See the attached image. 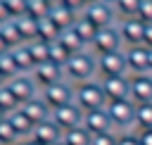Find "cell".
Returning <instances> with one entry per match:
<instances>
[{
	"mask_svg": "<svg viewBox=\"0 0 152 145\" xmlns=\"http://www.w3.org/2000/svg\"><path fill=\"white\" fill-rule=\"evenodd\" d=\"M95 74H97V57L90 50L74 52L64 62V78L71 81L74 86L76 83H83V81H90Z\"/></svg>",
	"mask_w": 152,
	"mask_h": 145,
	"instance_id": "6da1fadb",
	"label": "cell"
},
{
	"mask_svg": "<svg viewBox=\"0 0 152 145\" xmlns=\"http://www.w3.org/2000/svg\"><path fill=\"white\" fill-rule=\"evenodd\" d=\"M74 102L83 112H93V109L107 107V97H104V90L100 86V78H90V81L76 83L74 86Z\"/></svg>",
	"mask_w": 152,
	"mask_h": 145,
	"instance_id": "7a4b0ae2",
	"label": "cell"
},
{
	"mask_svg": "<svg viewBox=\"0 0 152 145\" xmlns=\"http://www.w3.org/2000/svg\"><path fill=\"white\" fill-rule=\"evenodd\" d=\"M38 95L43 97V102H45V105L50 107V112H52V109H57V107H62V105L74 102V83L66 81V78H62V81H57V83H50V86L40 88Z\"/></svg>",
	"mask_w": 152,
	"mask_h": 145,
	"instance_id": "3957f363",
	"label": "cell"
},
{
	"mask_svg": "<svg viewBox=\"0 0 152 145\" xmlns=\"http://www.w3.org/2000/svg\"><path fill=\"white\" fill-rule=\"evenodd\" d=\"M90 48L95 55H107V52H116L124 48V40H121V33H119V24H112V26H102L95 31L93 40H90Z\"/></svg>",
	"mask_w": 152,
	"mask_h": 145,
	"instance_id": "277c9868",
	"label": "cell"
},
{
	"mask_svg": "<svg viewBox=\"0 0 152 145\" xmlns=\"http://www.w3.org/2000/svg\"><path fill=\"white\" fill-rule=\"evenodd\" d=\"M81 17H86L95 29H102V26H112L116 24V12H114V5L112 2H104V0H95V2H88L81 12Z\"/></svg>",
	"mask_w": 152,
	"mask_h": 145,
	"instance_id": "5b68a950",
	"label": "cell"
},
{
	"mask_svg": "<svg viewBox=\"0 0 152 145\" xmlns=\"http://www.w3.org/2000/svg\"><path fill=\"white\" fill-rule=\"evenodd\" d=\"M97 57V76H128V64H126V52H107V55H95Z\"/></svg>",
	"mask_w": 152,
	"mask_h": 145,
	"instance_id": "8992f818",
	"label": "cell"
},
{
	"mask_svg": "<svg viewBox=\"0 0 152 145\" xmlns=\"http://www.w3.org/2000/svg\"><path fill=\"white\" fill-rule=\"evenodd\" d=\"M5 86L12 90V95L17 97L19 105H24L26 100H31V97L38 95V86H36V81H33V76H31L28 71H19V74H14L12 78L5 81Z\"/></svg>",
	"mask_w": 152,
	"mask_h": 145,
	"instance_id": "52a82bcc",
	"label": "cell"
},
{
	"mask_svg": "<svg viewBox=\"0 0 152 145\" xmlns=\"http://www.w3.org/2000/svg\"><path fill=\"white\" fill-rule=\"evenodd\" d=\"M104 109H107L114 128H128L131 124H135V102L133 100H114V102H107Z\"/></svg>",
	"mask_w": 152,
	"mask_h": 145,
	"instance_id": "ba28073f",
	"label": "cell"
},
{
	"mask_svg": "<svg viewBox=\"0 0 152 145\" xmlns=\"http://www.w3.org/2000/svg\"><path fill=\"white\" fill-rule=\"evenodd\" d=\"M50 119L59 126V131H69V128H76L83 124V109L76 105V102H69V105H62L57 109L50 112Z\"/></svg>",
	"mask_w": 152,
	"mask_h": 145,
	"instance_id": "9c48e42d",
	"label": "cell"
},
{
	"mask_svg": "<svg viewBox=\"0 0 152 145\" xmlns=\"http://www.w3.org/2000/svg\"><path fill=\"white\" fill-rule=\"evenodd\" d=\"M28 74L33 76V81H36V86H38V90H40V88H45V86H50V83L62 81V78H64V67L57 64V62L45 59V62L36 64Z\"/></svg>",
	"mask_w": 152,
	"mask_h": 145,
	"instance_id": "30bf717a",
	"label": "cell"
},
{
	"mask_svg": "<svg viewBox=\"0 0 152 145\" xmlns=\"http://www.w3.org/2000/svg\"><path fill=\"white\" fill-rule=\"evenodd\" d=\"M107 102L114 100H131V78L128 76H104L100 78Z\"/></svg>",
	"mask_w": 152,
	"mask_h": 145,
	"instance_id": "8fae6325",
	"label": "cell"
},
{
	"mask_svg": "<svg viewBox=\"0 0 152 145\" xmlns=\"http://www.w3.org/2000/svg\"><path fill=\"white\" fill-rule=\"evenodd\" d=\"M119 33H121V40H124L126 48H131V45H142V38H145V21L138 19V17L121 19V21H119Z\"/></svg>",
	"mask_w": 152,
	"mask_h": 145,
	"instance_id": "7c38bea8",
	"label": "cell"
},
{
	"mask_svg": "<svg viewBox=\"0 0 152 145\" xmlns=\"http://www.w3.org/2000/svg\"><path fill=\"white\" fill-rule=\"evenodd\" d=\"M131 78V100L135 105L142 102H152V74H128Z\"/></svg>",
	"mask_w": 152,
	"mask_h": 145,
	"instance_id": "4fadbf2b",
	"label": "cell"
},
{
	"mask_svg": "<svg viewBox=\"0 0 152 145\" xmlns=\"http://www.w3.org/2000/svg\"><path fill=\"white\" fill-rule=\"evenodd\" d=\"M83 126L90 135H97V133H109L114 131L112 126V119L107 114V109H93V112H83Z\"/></svg>",
	"mask_w": 152,
	"mask_h": 145,
	"instance_id": "5bb4252c",
	"label": "cell"
},
{
	"mask_svg": "<svg viewBox=\"0 0 152 145\" xmlns=\"http://www.w3.org/2000/svg\"><path fill=\"white\" fill-rule=\"evenodd\" d=\"M124 52H126L128 74H145V71H150V64H147L150 48H147V45H131V48H126Z\"/></svg>",
	"mask_w": 152,
	"mask_h": 145,
	"instance_id": "9a60e30c",
	"label": "cell"
},
{
	"mask_svg": "<svg viewBox=\"0 0 152 145\" xmlns=\"http://www.w3.org/2000/svg\"><path fill=\"white\" fill-rule=\"evenodd\" d=\"M28 138H33V140H38L43 145H52V143L62 140V131H59V126L52 119H45V121H40V124L33 126V131H31Z\"/></svg>",
	"mask_w": 152,
	"mask_h": 145,
	"instance_id": "2e32d148",
	"label": "cell"
},
{
	"mask_svg": "<svg viewBox=\"0 0 152 145\" xmlns=\"http://www.w3.org/2000/svg\"><path fill=\"white\" fill-rule=\"evenodd\" d=\"M19 107L24 109V114H26L33 124H40V121L50 119V107L43 102V97H40V95H36V97L26 100V102H24V105H19Z\"/></svg>",
	"mask_w": 152,
	"mask_h": 145,
	"instance_id": "e0dca14e",
	"label": "cell"
},
{
	"mask_svg": "<svg viewBox=\"0 0 152 145\" xmlns=\"http://www.w3.org/2000/svg\"><path fill=\"white\" fill-rule=\"evenodd\" d=\"M5 119L12 124V128L19 133V138H28V135H31V131H33V126H36V124L24 114V109H21V107H17V109H12L10 114H5Z\"/></svg>",
	"mask_w": 152,
	"mask_h": 145,
	"instance_id": "ac0fdd59",
	"label": "cell"
},
{
	"mask_svg": "<svg viewBox=\"0 0 152 145\" xmlns=\"http://www.w3.org/2000/svg\"><path fill=\"white\" fill-rule=\"evenodd\" d=\"M57 40H59V43L66 48V52H69V55L86 50V43H83V40H81V36L74 31V26H66V29H62V31H59V36H57Z\"/></svg>",
	"mask_w": 152,
	"mask_h": 145,
	"instance_id": "d6986e66",
	"label": "cell"
},
{
	"mask_svg": "<svg viewBox=\"0 0 152 145\" xmlns=\"http://www.w3.org/2000/svg\"><path fill=\"white\" fill-rule=\"evenodd\" d=\"M90 140H93V135L86 131L83 124L62 133V143H64V145H90Z\"/></svg>",
	"mask_w": 152,
	"mask_h": 145,
	"instance_id": "ffe728a7",
	"label": "cell"
},
{
	"mask_svg": "<svg viewBox=\"0 0 152 145\" xmlns=\"http://www.w3.org/2000/svg\"><path fill=\"white\" fill-rule=\"evenodd\" d=\"M135 131H145L152 128V102H142L135 105Z\"/></svg>",
	"mask_w": 152,
	"mask_h": 145,
	"instance_id": "44dd1931",
	"label": "cell"
},
{
	"mask_svg": "<svg viewBox=\"0 0 152 145\" xmlns=\"http://www.w3.org/2000/svg\"><path fill=\"white\" fill-rule=\"evenodd\" d=\"M114 12L119 19H128V17H138V7L140 0H114Z\"/></svg>",
	"mask_w": 152,
	"mask_h": 145,
	"instance_id": "7402d4cb",
	"label": "cell"
},
{
	"mask_svg": "<svg viewBox=\"0 0 152 145\" xmlns=\"http://www.w3.org/2000/svg\"><path fill=\"white\" fill-rule=\"evenodd\" d=\"M71 26H74V31L81 36V40H83L86 45H90V40H93V36H95V31H97V29H95L86 17H81V14L76 17V21H74Z\"/></svg>",
	"mask_w": 152,
	"mask_h": 145,
	"instance_id": "603a6c76",
	"label": "cell"
},
{
	"mask_svg": "<svg viewBox=\"0 0 152 145\" xmlns=\"http://www.w3.org/2000/svg\"><path fill=\"white\" fill-rule=\"evenodd\" d=\"M24 138H19V133L12 128V124L7 119H0V145H14Z\"/></svg>",
	"mask_w": 152,
	"mask_h": 145,
	"instance_id": "cb8c5ba5",
	"label": "cell"
},
{
	"mask_svg": "<svg viewBox=\"0 0 152 145\" xmlns=\"http://www.w3.org/2000/svg\"><path fill=\"white\" fill-rule=\"evenodd\" d=\"M17 107H19L17 97H14V95H12V90L2 83V86H0V109H2L5 114H10V112H12V109H17Z\"/></svg>",
	"mask_w": 152,
	"mask_h": 145,
	"instance_id": "d4e9b609",
	"label": "cell"
},
{
	"mask_svg": "<svg viewBox=\"0 0 152 145\" xmlns=\"http://www.w3.org/2000/svg\"><path fill=\"white\" fill-rule=\"evenodd\" d=\"M90 145H116V133H114V131H109V133H97V135H93Z\"/></svg>",
	"mask_w": 152,
	"mask_h": 145,
	"instance_id": "484cf974",
	"label": "cell"
},
{
	"mask_svg": "<svg viewBox=\"0 0 152 145\" xmlns=\"http://www.w3.org/2000/svg\"><path fill=\"white\" fill-rule=\"evenodd\" d=\"M138 19H142V21H152V0H140Z\"/></svg>",
	"mask_w": 152,
	"mask_h": 145,
	"instance_id": "4316f807",
	"label": "cell"
},
{
	"mask_svg": "<svg viewBox=\"0 0 152 145\" xmlns=\"http://www.w3.org/2000/svg\"><path fill=\"white\" fill-rule=\"evenodd\" d=\"M116 145H140L138 133H119L116 135Z\"/></svg>",
	"mask_w": 152,
	"mask_h": 145,
	"instance_id": "83f0119b",
	"label": "cell"
},
{
	"mask_svg": "<svg viewBox=\"0 0 152 145\" xmlns=\"http://www.w3.org/2000/svg\"><path fill=\"white\" fill-rule=\"evenodd\" d=\"M135 133H138V140H140V145H152V128L135 131Z\"/></svg>",
	"mask_w": 152,
	"mask_h": 145,
	"instance_id": "f1b7e54d",
	"label": "cell"
},
{
	"mask_svg": "<svg viewBox=\"0 0 152 145\" xmlns=\"http://www.w3.org/2000/svg\"><path fill=\"white\" fill-rule=\"evenodd\" d=\"M142 45L152 48V21H145V38H142Z\"/></svg>",
	"mask_w": 152,
	"mask_h": 145,
	"instance_id": "f546056e",
	"label": "cell"
},
{
	"mask_svg": "<svg viewBox=\"0 0 152 145\" xmlns=\"http://www.w3.org/2000/svg\"><path fill=\"white\" fill-rule=\"evenodd\" d=\"M24 143H26V145H43V143H38V140H33V138H24Z\"/></svg>",
	"mask_w": 152,
	"mask_h": 145,
	"instance_id": "4dcf8cb0",
	"label": "cell"
},
{
	"mask_svg": "<svg viewBox=\"0 0 152 145\" xmlns=\"http://www.w3.org/2000/svg\"><path fill=\"white\" fill-rule=\"evenodd\" d=\"M147 64H150V74H152V48H150V57H147Z\"/></svg>",
	"mask_w": 152,
	"mask_h": 145,
	"instance_id": "1f68e13d",
	"label": "cell"
},
{
	"mask_svg": "<svg viewBox=\"0 0 152 145\" xmlns=\"http://www.w3.org/2000/svg\"><path fill=\"white\" fill-rule=\"evenodd\" d=\"M0 119H5V112H2V109H0Z\"/></svg>",
	"mask_w": 152,
	"mask_h": 145,
	"instance_id": "d6a6232c",
	"label": "cell"
},
{
	"mask_svg": "<svg viewBox=\"0 0 152 145\" xmlns=\"http://www.w3.org/2000/svg\"><path fill=\"white\" fill-rule=\"evenodd\" d=\"M14 145H26V143H24V140H19V143H14Z\"/></svg>",
	"mask_w": 152,
	"mask_h": 145,
	"instance_id": "836d02e7",
	"label": "cell"
},
{
	"mask_svg": "<svg viewBox=\"0 0 152 145\" xmlns=\"http://www.w3.org/2000/svg\"><path fill=\"white\" fill-rule=\"evenodd\" d=\"M52 145H64V143H62V140H57V143H52Z\"/></svg>",
	"mask_w": 152,
	"mask_h": 145,
	"instance_id": "e575fe53",
	"label": "cell"
}]
</instances>
